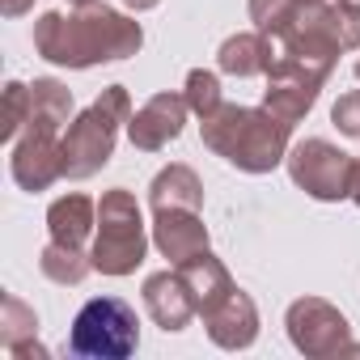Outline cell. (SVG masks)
Listing matches in <instances>:
<instances>
[{"label": "cell", "mask_w": 360, "mask_h": 360, "mask_svg": "<svg viewBox=\"0 0 360 360\" xmlns=\"http://www.w3.org/2000/svg\"><path fill=\"white\" fill-rule=\"evenodd\" d=\"M144 30L106 5H81L77 13H43L34 22V51L60 68H94L136 56Z\"/></svg>", "instance_id": "obj_1"}, {"label": "cell", "mask_w": 360, "mask_h": 360, "mask_svg": "<svg viewBox=\"0 0 360 360\" xmlns=\"http://www.w3.org/2000/svg\"><path fill=\"white\" fill-rule=\"evenodd\" d=\"M204 144L225 157L229 165L246 169V174H271L280 161H288V136L292 123L276 119L267 106H233L225 102L217 115H208L200 123Z\"/></svg>", "instance_id": "obj_2"}, {"label": "cell", "mask_w": 360, "mask_h": 360, "mask_svg": "<svg viewBox=\"0 0 360 360\" xmlns=\"http://www.w3.org/2000/svg\"><path fill=\"white\" fill-rule=\"evenodd\" d=\"M131 119V98L123 85H110L81 110L64 131V178H89L115 157L119 127Z\"/></svg>", "instance_id": "obj_3"}, {"label": "cell", "mask_w": 360, "mask_h": 360, "mask_svg": "<svg viewBox=\"0 0 360 360\" xmlns=\"http://www.w3.org/2000/svg\"><path fill=\"white\" fill-rule=\"evenodd\" d=\"M148 255V233H144V217L131 191L110 187L98 200V229H94V271L102 276H131Z\"/></svg>", "instance_id": "obj_4"}, {"label": "cell", "mask_w": 360, "mask_h": 360, "mask_svg": "<svg viewBox=\"0 0 360 360\" xmlns=\"http://www.w3.org/2000/svg\"><path fill=\"white\" fill-rule=\"evenodd\" d=\"M136 347H140V322H136V309L119 297H94L72 318V335H68L72 356L123 360Z\"/></svg>", "instance_id": "obj_5"}, {"label": "cell", "mask_w": 360, "mask_h": 360, "mask_svg": "<svg viewBox=\"0 0 360 360\" xmlns=\"http://www.w3.org/2000/svg\"><path fill=\"white\" fill-rule=\"evenodd\" d=\"M288 174L305 195L335 204V200H347L352 157L343 148H335L330 140H301L297 148H288Z\"/></svg>", "instance_id": "obj_6"}, {"label": "cell", "mask_w": 360, "mask_h": 360, "mask_svg": "<svg viewBox=\"0 0 360 360\" xmlns=\"http://www.w3.org/2000/svg\"><path fill=\"white\" fill-rule=\"evenodd\" d=\"M284 326H288L292 347H297L301 356H314V360H326V356H339V352L352 347V326H347V318H343L330 301H322V297H301V301H292Z\"/></svg>", "instance_id": "obj_7"}, {"label": "cell", "mask_w": 360, "mask_h": 360, "mask_svg": "<svg viewBox=\"0 0 360 360\" xmlns=\"http://www.w3.org/2000/svg\"><path fill=\"white\" fill-rule=\"evenodd\" d=\"M9 169H13V183L22 191H47L56 178H64V136H60V127L43 123V119H30L22 127V136L13 140Z\"/></svg>", "instance_id": "obj_8"}, {"label": "cell", "mask_w": 360, "mask_h": 360, "mask_svg": "<svg viewBox=\"0 0 360 360\" xmlns=\"http://www.w3.org/2000/svg\"><path fill=\"white\" fill-rule=\"evenodd\" d=\"M187 94H157L148 98L131 119H127V140L140 148V153H157L165 148L169 140L183 136V123H187Z\"/></svg>", "instance_id": "obj_9"}, {"label": "cell", "mask_w": 360, "mask_h": 360, "mask_svg": "<svg viewBox=\"0 0 360 360\" xmlns=\"http://www.w3.org/2000/svg\"><path fill=\"white\" fill-rule=\"evenodd\" d=\"M153 246L174 267H183L187 259L208 250V225L191 208H161V212H153Z\"/></svg>", "instance_id": "obj_10"}, {"label": "cell", "mask_w": 360, "mask_h": 360, "mask_svg": "<svg viewBox=\"0 0 360 360\" xmlns=\"http://www.w3.org/2000/svg\"><path fill=\"white\" fill-rule=\"evenodd\" d=\"M144 309L148 318L161 326V330H183L200 309H195V297L183 280V271H157L144 280Z\"/></svg>", "instance_id": "obj_11"}, {"label": "cell", "mask_w": 360, "mask_h": 360, "mask_svg": "<svg viewBox=\"0 0 360 360\" xmlns=\"http://www.w3.org/2000/svg\"><path fill=\"white\" fill-rule=\"evenodd\" d=\"M204 326H208V335H212L217 347H225V352H246V347L259 339V309H255V301H250L242 288H233L212 314H204Z\"/></svg>", "instance_id": "obj_12"}, {"label": "cell", "mask_w": 360, "mask_h": 360, "mask_svg": "<svg viewBox=\"0 0 360 360\" xmlns=\"http://www.w3.org/2000/svg\"><path fill=\"white\" fill-rule=\"evenodd\" d=\"M39 335V318L26 301H18L13 292L0 297V343L13 360H47V347L34 339Z\"/></svg>", "instance_id": "obj_13"}, {"label": "cell", "mask_w": 360, "mask_h": 360, "mask_svg": "<svg viewBox=\"0 0 360 360\" xmlns=\"http://www.w3.org/2000/svg\"><path fill=\"white\" fill-rule=\"evenodd\" d=\"M47 229H51V242L56 246L85 250V242L98 229V204L89 195H64V200H56L47 208Z\"/></svg>", "instance_id": "obj_14"}, {"label": "cell", "mask_w": 360, "mask_h": 360, "mask_svg": "<svg viewBox=\"0 0 360 360\" xmlns=\"http://www.w3.org/2000/svg\"><path fill=\"white\" fill-rule=\"evenodd\" d=\"M183 280H187V288H191V297H195V309H200V318L204 314H212L238 284H233V276H229V267L212 255V250H204V255H195V259H187L183 267Z\"/></svg>", "instance_id": "obj_15"}, {"label": "cell", "mask_w": 360, "mask_h": 360, "mask_svg": "<svg viewBox=\"0 0 360 360\" xmlns=\"http://www.w3.org/2000/svg\"><path fill=\"white\" fill-rule=\"evenodd\" d=\"M148 204H153V212H161V208H191V212H200L204 208V183L195 178L191 165H165L153 178V187H148Z\"/></svg>", "instance_id": "obj_16"}, {"label": "cell", "mask_w": 360, "mask_h": 360, "mask_svg": "<svg viewBox=\"0 0 360 360\" xmlns=\"http://www.w3.org/2000/svg\"><path fill=\"white\" fill-rule=\"evenodd\" d=\"M217 64L229 77H259V72H267V39L263 34H233V39H225Z\"/></svg>", "instance_id": "obj_17"}, {"label": "cell", "mask_w": 360, "mask_h": 360, "mask_svg": "<svg viewBox=\"0 0 360 360\" xmlns=\"http://www.w3.org/2000/svg\"><path fill=\"white\" fill-rule=\"evenodd\" d=\"M314 102H318V85L309 81H267V94H263V106L284 123L305 119Z\"/></svg>", "instance_id": "obj_18"}, {"label": "cell", "mask_w": 360, "mask_h": 360, "mask_svg": "<svg viewBox=\"0 0 360 360\" xmlns=\"http://www.w3.org/2000/svg\"><path fill=\"white\" fill-rule=\"evenodd\" d=\"M39 267H43V276L56 280V284H81V280L94 271V259H89L85 250H72V246H56V242H47Z\"/></svg>", "instance_id": "obj_19"}, {"label": "cell", "mask_w": 360, "mask_h": 360, "mask_svg": "<svg viewBox=\"0 0 360 360\" xmlns=\"http://www.w3.org/2000/svg\"><path fill=\"white\" fill-rule=\"evenodd\" d=\"M183 94H187V106H191L200 119H208V115H217V110L225 106V98H221V81H217V72H208V68H191Z\"/></svg>", "instance_id": "obj_20"}, {"label": "cell", "mask_w": 360, "mask_h": 360, "mask_svg": "<svg viewBox=\"0 0 360 360\" xmlns=\"http://www.w3.org/2000/svg\"><path fill=\"white\" fill-rule=\"evenodd\" d=\"M30 85H22V81H9L5 85V123H0V140H18L22 136V127L30 123Z\"/></svg>", "instance_id": "obj_21"}, {"label": "cell", "mask_w": 360, "mask_h": 360, "mask_svg": "<svg viewBox=\"0 0 360 360\" xmlns=\"http://www.w3.org/2000/svg\"><path fill=\"white\" fill-rule=\"evenodd\" d=\"M297 5H301V0H250V22H255V30H259V34L280 30V26H288V22H292Z\"/></svg>", "instance_id": "obj_22"}, {"label": "cell", "mask_w": 360, "mask_h": 360, "mask_svg": "<svg viewBox=\"0 0 360 360\" xmlns=\"http://www.w3.org/2000/svg\"><path fill=\"white\" fill-rule=\"evenodd\" d=\"M330 119H335V127H339L343 136H356V140H360V89L343 94V98L330 106Z\"/></svg>", "instance_id": "obj_23"}, {"label": "cell", "mask_w": 360, "mask_h": 360, "mask_svg": "<svg viewBox=\"0 0 360 360\" xmlns=\"http://www.w3.org/2000/svg\"><path fill=\"white\" fill-rule=\"evenodd\" d=\"M30 5H34V0H0V13H5V18H22Z\"/></svg>", "instance_id": "obj_24"}, {"label": "cell", "mask_w": 360, "mask_h": 360, "mask_svg": "<svg viewBox=\"0 0 360 360\" xmlns=\"http://www.w3.org/2000/svg\"><path fill=\"white\" fill-rule=\"evenodd\" d=\"M347 200L360 208V161H352V187H347Z\"/></svg>", "instance_id": "obj_25"}, {"label": "cell", "mask_w": 360, "mask_h": 360, "mask_svg": "<svg viewBox=\"0 0 360 360\" xmlns=\"http://www.w3.org/2000/svg\"><path fill=\"white\" fill-rule=\"evenodd\" d=\"M123 5H127V9H136V13H148V9H157V5H161V0H123Z\"/></svg>", "instance_id": "obj_26"}, {"label": "cell", "mask_w": 360, "mask_h": 360, "mask_svg": "<svg viewBox=\"0 0 360 360\" xmlns=\"http://www.w3.org/2000/svg\"><path fill=\"white\" fill-rule=\"evenodd\" d=\"M68 5H77V9H81V5H94V0H68Z\"/></svg>", "instance_id": "obj_27"}, {"label": "cell", "mask_w": 360, "mask_h": 360, "mask_svg": "<svg viewBox=\"0 0 360 360\" xmlns=\"http://www.w3.org/2000/svg\"><path fill=\"white\" fill-rule=\"evenodd\" d=\"M347 5H360V0H347Z\"/></svg>", "instance_id": "obj_28"}]
</instances>
